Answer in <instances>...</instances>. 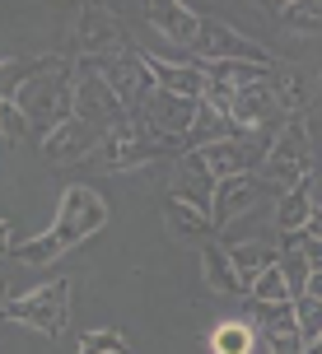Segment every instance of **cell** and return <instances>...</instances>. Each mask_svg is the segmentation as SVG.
I'll list each match as a JSON object with an SVG mask.
<instances>
[{"mask_svg":"<svg viewBox=\"0 0 322 354\" xmlns=\"http://www.w3.org/2000/svg\"><path fill=\"white\" fill-rule=\"evenodd\" d=\"M107 219H112V210H107L103 196L93 192V187H80V182H75V187L61 192V210H56L52 229L28 238V243H19L15 257L24 266H52L61 252H71V248H80L84 238H93Z\"/></svg>","mask_w":322,"mask_h":354,"instance_id":"cell-1","label":"cell"},{"mask_svg":"<svg viewBox=\"0 0 322 354\" xmlns=\"http://www.w3.org/2000/svg\"><path fill=\"white\" fill-rule=\"evenodd\" d=\"M15 107L28 117L37 145H42L61 122H71V117H75V61L66 52L37 56L33 75H28L24 88L15 93Z\"/></svg>","mask_w":322,"mask_h":354,"instance_id":"cell-2","label":"cell"},{"mask_svg":"<svg viewBox=\"0 0 322 354\" xmlns=\"http://www.w3.org/2000/svg\"><path fill=\"white\" fill-rule=\"evenodd\" d=\"M0 322H15V326H28L42 336H66V326H71V280L56 275V280L10 299L0 308Z\"/></svg>","mask_w":322,"mask_h":354,"instance_id":"cell-3","label":"cell"},{"mask_svg":"<svg viewBox=\"0 0 322 354\" xmlns=\"http://www.w3.org/2000/svg\"><path fill=\"white\" fill-rule=\"evenodd\" d=\"M163 154H187V140H178V136H163V131H154V126L145 122H122L107 131L103 149H98V159H103V168H117V173H126V168H141V163H154L163 159Z\"/></svg>","mask_w":322,"mask_h":354,"instance_id":"cell-4","label":"cell"},{"mask_svg":"<svg viewBox=\"0 0 322 354\" xmlns=\"http://www.w3.org/2000/svg\"><path fill=\"white\" fill-rule=\"evenodd\" d=\"M262 177H267L271 187H280V192H289V187H299L304 177H313V136H308L304 117H285L276 145L267 149Z\"/></svg>","mask_w":322,"mask_h":354,"instance_id":"cell-5","label":"cell"},{"mask_svg":"<svg viewBox=\"0 0 322 354\" xmlns=\"http://www.w3.org/2000/svg\"><path fill=\"white\" fill-rule=\"evenodd\" d=\"M75 117L98 126V131H112V126L131 122L122 98L112 93V84L103 80V71L93 61H75Z\"/></svg>","mask_w":322,"mask_h":354,"instance_id":"cell-6","label":"cell"},{"mask_svg":"<svg viewBox=\"0 0 322 354\" xmlns=\"http://www.w3.org/2000/svg\"><path fill=\"white\" fill-rule=\"evenodd\" d=\"M192 61L197 66H211V61H252V66H280L276 56L262 47V42H252V37H243L238 28H229V24H215V19H201V33L197 42H192Z\"/></svg>","mask_w":322,"mask_h":354,"instance_id":"cell-7","label":"cell"},{"mask_svg":"<svg viewBox=\"0 0 322 354\" xmlns=\"http://www.w3.org/2000/svg\"><path fill=\"white\" fill-rule=\"evenodd\" d=\"M98 71H103V80L112 84V93L122 98L126 117H141L145 103H150V93H154V75H150V61H145V52H136V47H126V52L117 56H103V61H93Z\"/></svg>","mask_w":322,"mask_h":354,"instance_id":"cell-8","label":"cell"},{"mask_svg":"<svg viewBox=\"0 0 322 354\" xmlns=\"http://www.w3.org/2000/svg\"><path fill=\"white\" fill-rule=\"evenodd\" d=\"M117 52H126L117 15L103 10V5H84L80 24H75V61H103V56H117Z\"/></svg>","mask_w":322,"mask_h":354,"instance_id":"cell-9","label":"cell"},{"mask_svg":"<svg viewBox=\"0 0 322 354\" xmlns=\"http://www.w3.org/2000/svg\"><path fill=\"white\" fill-rule=\"evenodd\" d=\"M107 131H98V126L80 122V117H71V122H61L42 140V159H47V168H66V163H84L93 159L98 149H103Z\"/></svg>","mask_w":322,"mask_h":354,"instance_id":"cell-10","label":"cell"},{"mask_svg":"<svg viewBox=\"0 0 322 354\" xmlns=\"http://www.w3.org/2000/svg\"><path fill=\"white\" fill-rule=\"evenodd\" d=\"M229 122L238 126V136H262V126H267V131H280V126H285V112H280V103H276L271 80H262V84L238 88V93H233Z\"/></svg>","mask_w":322,"mask_h":354,"instance_id":"cell-11","label":"cell"},{"mask_svg":"<svg viewBox=\"0 0 322 354\" xmlns=\"http://www.w3.org/2000/svg\"><path fill=\"white\" fill-rule=\"evenodd\" d=\"M197 112H201V103L154 88V93H150V103H145V112H141V117H131V122H145V126H154V131H163V136L187 140V131L197 126Z\"/></svg>","mask_w":322,"mask_h":354,"instance_id":"cell-12","label":"cell"},{"mask_svg":"<svg viewBox=\"0 0 322 354\" xmlns=\"http://www.w3.org/2000/svg\"><path fill=\"white\" fill-rule=\"evenodd\" d=\"M141 15H145V24L159 28L173 47H187V52H192V42H197V33H201V15L192 10V5H178V0H150Z\"/></svg>","mask_w":322,"mask_h":354,"instance_id":"cell-13","label":"cell"},{"mask_svg":"<svg viewBox=\"0 0 322 354\" xmlns=\"http://www.w3.org/2000/svg\"><path fill=\"white\" fill-rule=\"evenodd\" d=\"M145 61H150V75L163 93H178V98H192V103L206 98V71L197 61H168V56H145Z\"/></svg>","mask_w":322,"mask_h":354,"instance_id":"cell-14","label":"cell"},{"mask_svg":"<svg viewBox=\"0 0 322 354\" xmlns=\"http://www.w3.org/2000/svg\"><path fill=\"white\" fill-rule=\"evenodd\" d=\"M252 205H257V177H252V173H243V177H224V182L215 187V205H211L215 229H229L233 219H243Z\"/></svg>","mask_w":322,"mask_h":354,"instance_id":"cell-15","label":"cell"},{"mask_svg":"<svg viewBox=\"0 0 322 354\" xmlns=\"http://www.w3.org/2000/svg\"><path fill=\"white\" fill-rule=\"evenodd\" d=\"M215 187H220V182H215L211 168L201 163V154H197V149H187V154H182V163H178V182H173V196L211 214V205H215Z\"/></svg>","mask_w":322,"mask_h":354,"instance_id":"cell-16","label":"cell"},{"mask_svg":"<svg viewBox=\"0 0 322 354\" xmlns=\"http://www.w3.org/2000/svg\"><path fill=\"white\" fill-rule=\"evenodd\" d=\"M163 224H168V233L182 238V243H206V238L215 233L211 214L197 210V205H187V201H178V196H168V201H163Z\"/></svg>","mask_w":322,"mask_h":354,"instance_id":"cell-17","label":"cell"},{"mask_svg":"<svg viewBox=\"0 0 322 354\" xmlns=\"http://www.w3.org/2000/svg\"><path fill=\"white\" fill-rule=\"evenodd\" d=\"M201 275L211 284L215 294H229V299H248V289L238 280V270L229 261V248H220V243H201Z\"/></svg>","mask_w":322,"mask_h":354,"instance_id":"cell-18","label":"cell"},{"mask_svg":"<svg viewBox=\"0 0 322 354\" xmlns=\"http://www.w3.org/2000/svg\"><path fill=\"white\" fill-rule=\"evenodd\" d=\"M313 214H318V201H313V177H304L299 187L280 192V205H276V229H280V233H304Z\"/></svg>","mask_w":322,"mask_h":354,"instance_id":"cell-19","label":"cell"},{"mask_svg":"<svg viewBox=\"0 0 322 354\" xmlns=\"http://www.w3.org/2000/svg\"><path fill=\"white\" fill-rule=\"evenodd\" d=\"M201 71H206L211 84L238 93V88H252V84H262V80H271L276 66H252V61H211V66H201Z\"/></svg>","mask_w":322,"mask_h":354,"instance_id":"cell-20","label":"cell"},{"mask_svg":"<svg viewBox=\"0 0 322 354\" xmlns=\"http://www.w3.org/2000/svg\"><path fill=\"white\" fill-rule=\"evenodd\" d=\"M229 261H233V270H238L243 289L252 294L257 275H262V270H271V266L280 261V248H262V243H238V248H229Z\"/></svg>","mask_w":322,"mask_h":354,"instance_id":"cell-21","label":"cell"},{"mask_svg":"<svg viewBox=\"0 0 322 354\" xmlns=\"http://www.w3.org/2000/svg\"><path fill=\"white\" fill-rule=\"evenodd\" d=\"M252 350H257V326L243 317L220 322L211 331V354H252Z\"/></svg>","mask_w":322,"mask_h":354,"instance_id":"cell-22","label":"cell"},{"mask_svg":"<svg viewBox=\"0 0 322 354\" xmlns=\"http://www.w3.org/2000/svg\"><path fill=\"white\" fill-rule=\"evenodd\" d=\"M308 80L294 66H276V75H271V88H276V103H280V112L285 117H299V107L308 103Z\"/></svg>","mask_w":322,"mask_h":354,"instance_id":"cell-23","label":"cell"},{"mask_svg":"<svg viewBox=\"0 0 322 354\" xmlns=\"http://www.w3.org/2000/svg\"><path fill=\"white\" fill-rule=\"evenodd\" d=\"M229 136H238V126H233L229 117H220L215 107H206V103H201L197 126L187 131V149H206V145H215V140H229Z\"/></svg>","mask_w":322,"mask_h":354,"instance_id":"cell-24","label":"cell"},{"mask_svg":"<svg viewBox=\"0 0 322 354\" xmlns=\"http://www.w3.org/2000/svg\"><path fill=\"white\" fill-rule=\"evenodd\" d=\"M248 299L262 303V308H271V303H294V299H289V280H285V270H280V261L257 275V284H252Z\"/></svg>","mask_w":322,"mask_h":354,"instance_id":"cell-25","label":"cell"},{"mask_svg":"<svg viewBox=\"0 0 322 354\" xmlns=\"http://www.w3.org/2000/svg\"><path fill=\"white\" fill-rule=\"evenodd\" d=\"M75 354H131V340L122 331H112V326H93V331L80 336Z\"/></svg>","mask_w":322,"mask_h":354,"instance_id":"cell-26","label":"cell"},{"mask_svg":"<svg viewBox=\"0 0 322 354\" xmlns=\"http://www.w3.org/2000/svg\"><path fill=\"white\" fill-rule=\"evenodd\" d=\"M276 15L294 33H322V5H294L289 0V5H276Z\"/></svg>","mask_w":322,"mask_h":354,"instance_id":"cell-27","label":"cell"},{"mask_svg":"<svg viewBox=\"0 0 322 354\" xmlns=\"http://www.w3.org/2000/svg\"><path fill=\"white\" fill-rule=\"evenodd\" d=\"M37 61H19V56H0V98H15L19 88H24V80L33 75Z\"/></svg>","mask_w":322,"mask_h":354,"instance_id":"cell-28","label":"cell"},{"mask_svg":"<svg viewBox=\"0 0 322 354\" xmlns=\"http://www.w3.org/2000/svg\"><path fill=\"white\" fill-rule=\"evenodd\" d=\"M0 136L5 140H33V126L15 107V98H0Z\"/></svg>","mask_w":322,"mask_h":354,"instance_id":"cell-29","label":"cell"},{"mask_svg":"<svg viewBox=\"0 0 322 354\" xmlns=\"http://www.w3.org/2000/svg\"><path fill=\"white\" fill-rule=\"evenodd\" d=\"M294 322H299V336H304V350L322 336V303L318 299H299L294 303Z\"/></svg>","mask_w":322,"mask_h":354,"instance_id":"cell-30","label":"cell"},{"mask_svg":"<svg viewBox=\"0 0 322 354\" xmlns=\"http://www.w3.org/2000/svg\"><path fill=\"white\" fill-rule=\"evenodd\" d=\"M299 252L308 257L313 270H322V238H308V233H304V238H299Z\"/></svg>","mask_w":322,"mask_h":354,"instance_id":"cell-31","label":"cell"},{"mask_svg":"<svg viewBox=\"0 0 322 354\" xmlns=\"http://www.w3.org/2000/svg\"><path fill=\"white\" fill-rule=\"evenodd\" d=\"M15 248H19V243H15V229H10V224L0 219V257H10Z\"/></svg>","mask_w":322,"mask_h":354,"instance_id":"cell-32","label":"cell"},{"mask_svg":"<svg viewBox=\"0 0 322 354\" xmlns=\"http://www.w3.org/2000/svg\"><path fill=\"white\" fill-rule=\"evenodd\" d=\"M308 299L322 303V270H313V280H308Z\"/></svg>","mask_w":322,"mask_h":354,"instance_id":"cell-33","label":"cell"},{"mask_svg":"<svg viewBox=\"0 0 322 354\" xmlns=\"http://www.w3.org/2000/svg\"><path fill=\"white\" fill-rule=\"evenodd\" d=\"M304 233H308V238H322V210L308 219V229H304Z\"/></svg>","mask_w":322,"mask_h":354,"instance_id":"cell-34","label":"cell"},{"mask_svg":"<svg viewBox=\"0 0 322 354\" xmlns=\"http://www.w3.org/2000/svg\"><path fill=\"white\" fill-rule=\"evenodd\" d=\"M304 354H322V336H318V340H313V345H308V350H304Z\"/></svg>","mask_w":322,"mask_h":354,"instance_id":"cell-35","label":"cell"}]
</instances>
